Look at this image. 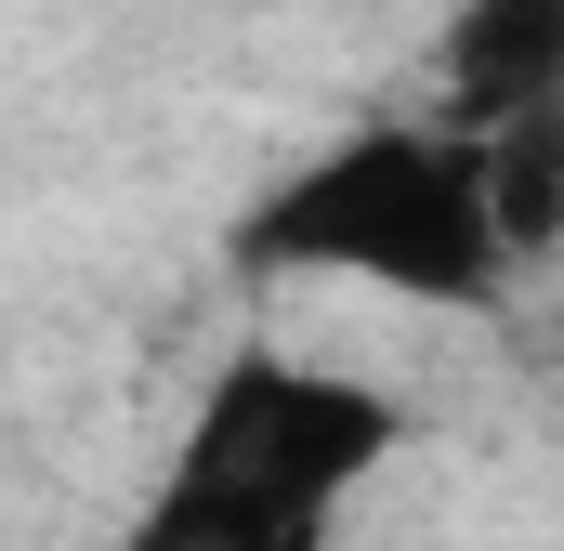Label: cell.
<instances>
[{"mask_svg":"<svg viewBox=\"0 0 564 551\" xmlns=\"http://www.w3.org/2000/svg\"><path fill=\"white\" fill-rule=\"evenodd\" d=\"M237 263L421 302V315H486L525 276L499 210H486V144L459 119H355V132L302 144L237 210Z\"/></svg>","mask_w":564,"mask_h":551,"instance_id":"cell-1","label":"cell"},{"mask_svg":"<svg viewBox=\"0 0 564 551\" xmlns=\"http://www.w3.org/2000/svg\"><path fill=\"white\" fill-rule=\"evenodd\" d=\"M408 433H421V420L394 408L381 381H355V368H315V355H224V368L197 381L184 433H171V460H197V473H224V486H263V499H289V512L355 526V499L408 460Z\"/></svg>","mask_w":564,"mask_h":551,"instance_id":"cell-2","label":"cell"},{"mask_svg":"<svg viewBox=\"0 0 564 551\" xmlns=\"http://www.w3.org/2000/svg\"><path fill=\"white\" fill-rule=\"evenodd\" d=\"M106 551H341V526H328V512H289L263 486H224V473H197V460H158L144 512Z\"/></svg>","mask_w":564,"mask_h":551,"instance_id":"cell-4","label":"cell"},{"mask_svg":"<svg viewBox=\"0 0 564 551\" xmlns=\"http://www.w3.org/2000/svg\"><path fill=\"white\" fill-rule=\"evenodd\" d=\"M564 93V0H459L446 13V119H525Z\"/></svg>","mask_w":564,"mask_h":551,"instance_id":"cell-3","label":"cell"}]
</instances>
